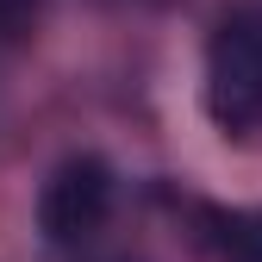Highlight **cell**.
<instances>
[{"instance_id": "2", "label": "cell", "mask_w": 262, "mask_h": 262, "mask_svg": "<svg viewBox=\"0 0 262 262\" xmlns=\"http://www.w3.org/2000/svg\"><path fill=\"white\" fill-rule=\"evenodd\" d=\"M106 219H113V169L100 156L56 162L44 193H38V231L56 250H69V244H88Z\"/></svg>"}, {"instance_id": "1", "label": "cell", "mask_w": 262, "mask_h": 262, "mask_svg": "<svg viewBox=\"0 0 262 262\" xmlns=\"http://www.w3.org/2000/svg\"><path fill=\"white\" fill-rule=\"evenodd\" d=\"M206 113L225 131H262V7H231L206 38Z\"/></svg>"}, {"instance_id": "3", "label": "cell", "mask_w": 262, "mask_h": 262, "mask_svg": "<svg viewBox=\"0 0 262 262\" xmlns=\"http://www.w3.org/2000/svg\"><path fill=\"white\" fill-rule=\"evenodd\" d=\"M212 225V244L231 256V262H262V206H244V212H206Z\"/></svg>"}]
</instances>
